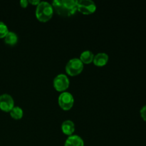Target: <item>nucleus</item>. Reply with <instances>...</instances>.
<instances>
[{
  "instance_id": "f257e3e1",
  "label": "nucleus",
  "mask_w": 146,
  "mask_h": 146,
  "mask_svg": "<svg viewBox=\"0 0 146 146\" xmlns=\"http://www.w3.org/2000/svg\"><path fill=\"white\" fill-rule=\"evenodd\" d=\"M51 5L54 11L64 17H71L77 11L76 1L75 0H54Z\"/></svg>"
},
{
  "instance_id": "f03ea898",
  "label": "nucleus",
  "mask_w": 146,
  "mask_h": 146,
  "mask_svg": "<svg viewBox=\"0 0 146 146\" xmlns=\"http://www.w3.org/2000/svg\"><path fill=\"white\" fill-rule=\"evenodd\" d=\"M54 14L52 5L47 1H41L36 9V17L37 19L42 22H46L50 20Z\"/></svg>"
},
{
  "instance_id": "7ed1b4c3",
  "label": "nucleus",
  "mask_w": 146,
  "mask_h": 146,
  "mask_svg": "<svg viewBox=\"0 0 146 146\" xmlns=\"http://www.w3.org/2000/svg\"><path fill=\"white\" fill-rule=\"evenodd\" d=\"M84 69V64L78 58L69 60L66 66V71L70 76H77L81 74Z\"/></svg>"
},
{
  "instance_id": "20e7f679",
  "label": "nucleus",
  "mask_w": 146,
  "mask_h": 146,
  "mask_svg": "<svg viewBox=\"0 0 146 146\" xmlns=\"http://www.w3.org/2000/svg\"><path fill=\"white\" fill-rule=\"evenodd\" d=\"M77 10L84 14H91L96 10V5L91 0H76Z\"/></svg>"
},
{
  "instance_id": "39448f33",
  "label": "nucleus",
  "mask_w": 146,
  "mask_h": 146,
  "mask_svg": "<svg viewBox=\"0 0 146 146\" xmlns=\"http://www.w3.org/2000/svg\"><path fill=\"white\" fill-rule=\"evenodd\" d=\"M58 104L64 111H68L73 107L74 104V98L70 93L64 91L58 96Z\"/></svg>"
},
{
  "instance_id": "423d86ee",
  "label": "nucleus",
  "mask_w": 146,
  "mask_h": 146,
  "mask_svg": "<svg viewBox=\"0 0 146 146\" xmlns=\"http://www.w3.org/2000/svg\"><path fill=\"white\" fill-rule=\"evenodd\" d=\"M69 79L65 74H58L54 79V87L56 91H64L69 86Z\"/></svg>"
},
{
  "instance_id": "0eeeda50",
  "label": "nucleus",
  "mask_w": 146,
  "mask_h": 146,
  "mask_svg": "<svg viewBox=\"0 0 146 146\" xmlns=\"http://www.w3.org/2000/svg\"><path fill=\"white\" fill-rule=\"evenodd\" d=\"M14 107V101L11 96L4 94L0 96V109L6 112H10Z\"/></svg>"
},
{
  "instance_id": "6e6552de",
  "label": "nucleus",
  "mask_w": 146,
  "mask_h": 146,
  "mask_svg": "<svg viewBox=\"0 0 146 146\" xmlns=\"http://www.w3.org/2000/svg\"><path fill=\"white\" fill-rule=\"evenodd\" d=\"M64 146H84V140L77 135H71L65 141Z\"/></svg>"
},
{
  "instance_id": "1a4fd4ad",
  "label": "nucleus",
  "mask_w": 146,
  "mask_h": 146,
  "mask_svg": "<svg viewBox=\"0 0 146 146\" xmlns=\"http://www.w3.org/2000/svg\"><path fill=\"white\" fill-rule=\"evenodd\" d=\"M61 130L63 133L67 135H71L75 131V124L71 120H66L64 121L61 125Z\"/></svg>"
},
{
  "instance_id": "9d476101",
  "label": "nucleus",
  "mask_w": 146,
  "mask_h": 146,
  "mask_svg": "<svg viewBox=\"0 0 146 146\" xmlns=\"http://www.w3.org/2000/svg\"><path fill=\"white\" fill-rule=\"evenodd\" d=\"M108 61V55L106 53H98L94 56V64L97 66H105Z\"/></svg>"
},
{
  "instance_id": "9b49d317",
  "label": "nucleus",
  "mask_w": 146,
  "mask_h": 146,
  "mask_svg": "<svg viewBox=\"0 0 146 146\" xmlns=\"http://www.w3.org/2000/svg\"><path fill=\"white\" fill-rule=\"evenodd\" d=\"M94 58V54H93L91 51H89V50H86V51H84L81 53L79 59L81 60V62H82L83 64H91V62H93Z\"/></svg>"
},
{
  "instance_id": "f8f14e48",
  "label": "nucleus",
  "mask_w": 146,
  "mask_h": 146,
  "mask_svg": "<svg viewBox=\"0 0 146 146\" xmlns=\"http://www.w3.org/2000/svg\"><path fill=\"white\" fill-rule=\"evenodd\" d=\"M4 41L9 45H15L18 41V36L14 31H9L4 36Z\"/></svg>"
},
{
  "instance_id": "ddd939ff",
  "label": "nucleus",
  "mask_w": 146,
  "mask_h": 146,
  "mask_svg": "<svg viewBox=\"0 0 146 146\" xmlns=\"http://www.w3.org/2000/svg\"><path fill=\"white\" fill-rule=\"evenodd\" d=\"M23 110L19 106H14L12 109L10 111V115L14 119L19 120L23 117Z\"/></svg>"
},
{
  "instance_id": "4468645a",
  "label": "nucleus",
  "mask_w": 146,
  "mask_h": 146,
  "mask_svg": "<svg viewBox=\"0 0 146 146\" xmlns=\"http://www.w3.org/2000/svg\"><path fill=\"white\" fill-rule=\"evenodd\" d=\"M9 32L8 27L3 21H0V38H4Z\"/></svg>"
},
{
  "instance_id": "2eb2a0df",
  "label": "nucleus",
  "mask_w": 146,
  "mask_h": 146,
  "mask_svg": "<svg viewBox=\"0 0 146 146\" xmlns=\"http://www.w3.org/2000/svg\"><path fill=\"white\" fill-rule=\"evenodd\" d=\"M141 118L143 119L144 121L146 122V105L144 106L141 110Z\"/></svg>"
},
{
  "instance_id": "dca6fc26",
  "label": "nucleus",
  "mask_w": 146,
  "mask_h": 146,
  "mask_svg": "<svg viewBox=\"0 0 146 146\" xmlns=\"http://www.w3.org/2000/svg\"><path fill=\"white\" fill-rule=\"evenodd\" d=\"M28 4L29 1H27V0H21V1H20V5H21V7H24V8L27 7L28 6Z\"/></svg>"
},
{
  "instance_id": "f3484780",
  "label": "nucleus",
  "mask_w": 146,
  "mask_h": 146,
  "mask_svg": "<svg viewBox=\"0 0 146 146\" xmlns=\"http://www.w3.org/2000/svg\"><path fill=\"white\" fill-rule=\"evenodd\" d=\"M30 3V4H34V5H38V4H39L40 2H41V1H39V0H29V1H28Z\"/></svg>"
}]
</instances>
